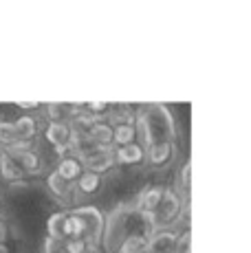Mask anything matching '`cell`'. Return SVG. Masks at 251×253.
Listing matches in <instances>:
<instances>
[{
  "mask_svg": "<svg viewBox=\"0 0 251 253\" xmlns=\"http://www.w3.org/2000/svg\"><path fill=\"white\" fill-rule=\"evenodd\" d=\"M55 172L60 174L64 181H69L71 185H73L77 178L82 176V172H84V169H82V165H80V161H77L75 157H64L60 163H57Z\"/></svg>",
  "mask_w": 251,
  "mask_h": 253,
  "instance_id": "cell-15",
  "label": "cell"
},
{
  "mask_svg": "<svg viewBox=\"0 0 251 253\" xmlns=\"http://www.w3.org/2000/svg\"><path fill=\"white\" fill-rule=\"evenodd\" d=\"M77 161H80L84 172L104 174L110 168H115V152H113V148H93L86 154L77 157Z\"/></svg>",
  "mask_w": 251,
  "mask_h": 253,
  "instance_id": "cell-5",
  "label": "cell"
},
{
  "mask_svg": "<svg viewBox=\"0 0 251 253\" xmlns=\"http://www.w3.org/2000/svg\"><path fill=\"white\" fill-rule=\"evenodd\" d=\"M174 253H192V231L190 229L178 233L176 245H174Z\"/></svg>",
  "mask_w": 251,
  "mask_h": 253,
  "instance_id": "cell-23",
  "label": "cell"
},
{
  "mask_svg": "<svg viewBox=\"0 0 251 253\" xmlns=\"http://www.w3.org/2000/svg\"><path fill=\"white\" fill-rule=\"evenodd\" d=\"M18 143V134L13 130V121H0V150H9Z\"/></svg>",
  "mask_w": 251,
  "mask_h": 253,
  "instance_id": "cell-20",
  "label": "cell"
},
{
  "mask_svg": "<svg viewBox=\"0 0 251 253\" xmlns=\"http://www.w3.org/2000/svg\"><path fill=\"white\" fill-rule=\"evenodd\" d=\"M178 233L172 229H157L148 236V253H174Z\"/></svg>",
  "mask_w": 251,
  "mask_h": 253,
  "instance_id": "cell-7",
  "label": "cell"
},
{
  "mask_svg": "<svg viewBox=\"0 0 251 253\" xmlns=\"http://www.w3.org/2000/svg\"><path fill=\"white\" fill-rule=\"evenodd\" d=\"M134 141H137V130H134V124L115 126V128H113V145L124 148V145L134 143Z\"/></svg>",
  "mask_w": 251,
  "mask_h": 253,
  "instance_id": "cell-19",
  "label": "cell"
},
{
  "mask_svg": "<svg viewBox=\"0 0 251 253\" xmlns=\"http://www.w3.org/2000/svg\"><path fill=\"white\" fill-rule=\"evenodd\" d=\"M86 253H99L97 249H88V251H86Z\"/></svg>",
  "mask_w": 251,
  "mask_h": 253,
  "instance_id": "cell-27",
  "label": "cell"
},
{
  "mask_svg": "<svg viewBox=\"0 0 251 253\" xmlns=\"http://www.w3.org/2000/svg\"><path fill=\"white\" fill-rule=\"evenodd\" d=\"M128 216H130L128 205L115 207L108 216H104V229H101L99 245L104 247L106 253H117V249L122 247L124 238L128 236Z\"/></svg>",
  "mask_w": 251,
  "mask_h": 253,
  "instance_id": "cell-1",
  "label": "cell"
},
{
  "mask_svg": "<svg viewBox=\"0 0 251 253\" xmlns=\"http://www.w3.org/2000/svg\"><path fill=\"white\" fill-rule=\"evenodd\" d=\"M44 139L49 141L55 150V154H60L62 159L71 157V141H73V128L69 121H49L44 130Z\"/></svg>",
  "mask_w": 251,
  "mask_h": 253,
  "instance_id": "cell-4",
  "label": "cell"
},
{
  "mask_svg": "<svg viewBox=\"0 0 251 253\" xmlns=\"http://www.w3.org/2000/svg\"><path fill=\"white\" fill-rule=\"evenodd\" d=\"M0 207H2V203H0Z\"/></svg>",
  "mask_w": 251,
  "mask_h": 253,
  "instance_id": "cell-29",
  "label": "cell"
},
{
  "mask_svg": "<svg viewBox=\"0 0 251 253\" xmlns=\"http://www.w3.org/2000/svg\"><path fill=\"white\" fill-rule=\"evenodd\" d=\"M73 216L77 220L84 225V240L88 245V249H95L101 240V229H104V213L99 211L97 207L93 205H82V207H75Z\"/></svg>",
  "mask_w": 251,
  "mask_h": 253,
  "instance_id": "cell-3",
  "label": "cell"
},
{
  "mask_svg": "<svg viewBox=\"0 0 251 253\" xmlns=\"http://www.w3.org/2000/svg\"><path fill=\"white\" fill-rule=\"evenodd\" d=\"M163 189L166 187H146V189H141V194L137 196V203H134V211L141 213V216L150 222V229H152V213H154V209H157L159 203H161Z\"/></svg>",
  "mask_w": 251,
  "mask_h": 253,
  "instance_id": "cell-6",
  "label": "cell"
},
{
  "mask_svg": "<svg viewBox=\"0 0 251 253\" xmlns=\"http://www.w3.org/2000/svg\"><path fill=\"white\" fill-rule=\"evenodd\" d=\"M117 253H148V236L143 233H128L124 238Z\"/></svg>",
  "mask_w": 251,
  "mask_h": 253,
  "instance_id": "cell-17",
  "label": "cell"
},
{
  "mask_svg": "<svg viewBox=\"0 0 251 253\" xmlns=\"http://www.w3.org/2000/svg\"><path fill=\"white\" fill-rule=\"evenodd\" d=\"M16 106L20 110H36V108H40V101H16Z\"/></svg>",
  "mask_w": 251,
  "mask_h": 253,
  "instance_id": "cell-24",
  "label": "cell"
},
{
  "mask_svg": "<svg viewBox=\"0 0 251 253\" xmlns=\"http://www.w3.org/2000/svg\"><path fill=\"white\" fill-rule=\"evenodd\" d=\"M66 113H69L66 104H55V101L46 104V115L51 121H66Z\"/></svg>",
  "mask_w": 251,
  "mask_h": 253,
  "instance_id": "cell-22",
  "label": "cell"
},
{
  "mask_svg": "<svg viewBox=\"0 0 251 253\" xmlns=\"http://www.w3.org/2000/svg\"><path fill=\"white\" fill-rule=\"evenodd\" d=\"M113 152H115V165H128V168H132V165L143 163V159H146V150L137 141L124 145V148H115Z\"/></svg>",
  "mask_w": 251,
  "mask_h": 253,
  "instance_id": "cell-9",
  "label": "cell"
},
{
  "mask_svg": "<svg viewBox=\"0 0 251 253\" xmlns=\"http://www.w3.org/2000/svg\"><path fill=\"white\" fill-rule=\"evenodd\" d=\"M88 139L95 148H113V128L106 124V119L97 117L93 128L88 130Z\"/></svg>",
  "mask_w": 251,
  "mask_h": 253,
  "instance_id": "cell-10",
  "label": "cell"
},
{
  "mask_svg": "<svg viewBox=\"0 0 251 253\" xmlns=\"http://www.w3.org/2000/svg\"><path fill=\"white\" fill-rule=\"evenodd\" d=\"M46 187H49V192L53 194V196L62 198V201H66V198L71 196V192H73V185H71L69 181H64L55 169H51L49 176H46Z\"/></svg>",
  "mask_w": 251,
  "mask_h": 253,
  "instance_id": "cell-16",
  "label": "cell"
},
{
  "mask_svg": "<svg viewBox=\"0 0 251 253\" xmlns=\"http://www.w3.org/2000/svg\"><path fill=\"white\" fill-rule=\"evenodd\" d=\"M57 247H60V242L51 240V238L46 236V240H44V253H57Z\"/></svg>",
  "mask_w": 251,
  "mask_h": 253,
  "instance_id": "cell-25",
  "label": "cell"
},
{
  "mask_svg": "<svg viewBox=\"0 0 251 253\" xmlns=\"http://www.w3.org/2000/svg\"><path fill=\"white\" fill-rule=\"evenodd\" d=\"M4 238H7V227H4V222H0V245L4 242Z\"/></svg>",
  "mask_w": 251,
  "mask_h": 253,
  "instance_id": "cell-26",
  "label": "cell"
},
{
  "mask_svg": "<svg viewBox=\"0 0 251 253\" xmlns=\"http://www.w3.org/2000/svg\"><path fill=\"white\" fill-rule=\"evenodd\" d=\"M101 185H104V176H101V174L82 172V176L73 183V187L82 194V196H93V194H97L101 189Z\"/></svg>",
  "mask_w": 251,
  "mask_h": 253,
  "instance_id": "cell-12",
  "label": "cell"
},
{
  "mask_svg": "<svg viewBox=\"0 0 251 253\" xmlns=\"http://www.w3.org/2000/svg\"><path fill=\"white\" fill-rule=\"evenodd\" d=\"M62 251L64 253H86L88 251V245H86V240H82V238H66V240L62 242Z\"/></svg>",
  "mask_w": 251,
  "mask_h": 253,
  "instance_id": "cell-21",
  "label": "cell"
},
{
  "mask_svg": "<svg viewBox=\"0 0 251 253\" xmlns=\"http://www.w3.org/2000/svg\"><path fill=\"white\" fill-rule=\"evenodd\" d=\"M22 169L18 168V163L13 161V157L9 152H4V150H0V178L7 183H20L22 181Z\"/></svg>",
  "mask_w": 251,
  "mask_h": 253,
  "instance_id": "cell-11",
  "label": "cell"
},
{
  "mask_svg": "<svg viewBox=\"0 0 251 253\" xmlns=\"http://www.w3.org/2000/svg\"><path fill=\"white\" fill-rule=\"evenodd\" d=\"M181 209H183V198L178 196L174 189H163L161 203H159L152 213V229L154 231L167 229L172 222H176L178 218H181Z\"/></svg>",
  "mask_w": 251,
  "mask_h": 253,
  "instance_id": "cell-2",
  "label": "cell"
},
{
  "mask_svg": "<svg viewBox=\"0 0 251 253\" xmlns=\"http://www.w3.org/2000/svg\"><path fill=\"white\" fill-rule=\"evenodd\" d=\"M66 216H69V211H55L46 220V233L51 240L60 242V245L66 240Z\"/></svg>",
  "mask_w": 251,
  "mask_h": 253,
  "instance_id": "cell-13",
  "label": "cell"
},
{
  "mask_svg": "<svg viewBox=\"0 0 251 253\" xmlns=\"http://www.w3.org/2000/svg\"><path fill=\"white\" fill-rule=\"evenodd\" d=\"M176 194H181L183 201L190 198V192H192V163L185 161L183 168L178 169V176H176Z\"/></svg>",
  "mask_w": 251,
  "mask_h": 253,
  "instance_id": "cell-18",
  "label": "cell"
},
{
  "mask_svg": "<svg viewBox=\"0 0 251 253\" xmlns=\"http://www.w3.org/2000/svg\"><path fill=\"white\" fill-rule=\"evenodd\" d=\"M13 130H16V134H18V141H27V143H31V139L38 134L36 117H31V115L18 117V119L13 121Z\"/></svg>",
  "mask_w": 251,
  "mask_h": 253,
  "instance_id": "cell-14",
  "label": "cell"
},
{
  "mask_svg": "<svg viewBox=\"0 0 251 253\" xmlns=\"http://www.w3.org/2000/svg\"><path fill=\"white\" fill-rule=\"evenodd\" d=\"M146 157L152 168H163V165H167L172 161V157H174V143H172V141H157V143H152L150 148L146 150Z\"/></svg>",
  "mask_w": 251,
  "mask_h": 253,
  "instance_id": "cell-8",
  "label": "cell"
},
{
  "mask_svg": "<svg viewBox=\"0 0 251 253\" xmlns=\"http://www.w3.org/2000/svg\"><path fill=\"white\" fill-rule=\"evenodd\" d=\"M0 108H2V104H0Z\"/></svg>",
  "mask_w": 251,
  "mask_h": 253,
  "instance_id": "cell-28",
  "label": "cell"
}]
</instances>
